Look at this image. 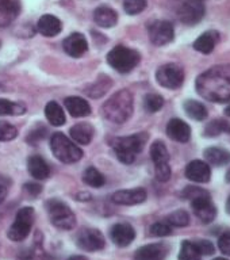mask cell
<instances>
[{
	"label": "cell",
	"mask_w": 230,
	"mask_h": 260,
	"mask_svg": "<svg viewBox=\"0 0 230 260\" xmlns=\"http://www.w3.org/2000/svg\"><path fill=\"white\" fill-rule=\"evenodd\" d=\"M64 105L68 110V113L72 115V117L81 118L87 117L91 114V106L85 99L79 96H69L64 101Z\"/></svg>",
	"instance_id": "obj_21"
},
{
	"label": "cell",
	"mask_w": 230,
	"mask_h": 260,
	"mask_svg": "<svg viewBox=\"0 0 230 260\" xmlns=\"http://www.w3.org/2000/svg\"><path fill=\"white\" fill-rule=\"evenodd\" d=\"M34 223V209L32 207H22L15 217V221L8 229V239L12 241H23L31 231Z\"/></svg>",
	"instance_id": "obj_7"
},
{
	"label": "cell",
	"mask_w": 230,
	"mask_h": 260,
	"mask_svg": "<svg viewBox=\"0 0 230 260\" xmlns=\"http://www.w3.org/2000/svg\"><path fill=\"white\" fill-rule=\"evenodd\" d=\"M27 168L30 175L37 180H44V179L49 178V175H50V168H49L48 162L37 154L28 157Z\"/></svg>",
	"instance_id": "obj_23"
},
{
	"label": "cell",
	"mask_w": 230,
	"mask_h": 260,
	"mask_svg": "<svg viewBox=\"0 0 230 260\" xmlns=\"http://www.w3.org/2000/svg\"><path fill=\"white\" fill-rule=\"evenodd\" d=\"M64 50L71 57H81L88 50V42L80 32H73L64 40Z\"/></svg>",
	"instance_id": "obj_15"
},
{
	"label": "cell",
	"mask_w": 230,
	"mask_h": 260,
	"mask_svg": "<svg viewBox=\"0 0 230 260\" xmlns=\"http://www.w3.org/2000/svg\"><path fill=\"white\" fill-rule=\"evenodd\" d=\"M205 194H209V192H206L205 190H201V188H196V187H187L186 190L183 191V197L190 199H194L196 198V197H199V195Z\"/></svg>",
	"instance_id": "obj_44"
},
{
	"label": "cell",
	"mask_w": 230,
	"mask_h": 260,
	"mask_svg": "<svg viewBox=\"0 0 230 260\" xmlns=\"http://www.w3.org/2000/svg\"><path fill=\"white\" fill-rule=\"evenodd\" d=\"M20 0H0V27H7L18 18Z\"/></svg>",
	"instance_id": "obj_17"
},
{
	"label": "cell",
	"mask_w": 230,
	"mask_h": 260,
	"mask_svg": "<svg viewBox=\"0 0 230 260\" xmlns=\"http://www.w3.org/2000/svg\"><path fill=\"white\" fill-rule=\"evenodd\" d=\"M191 205H192L195 215L203 223H210L217 215V209H215L214 203L211 202L209 194L199 195L196 198L191 199Z\"/></svg>",
	"instance_id": "obj_12"
},
{
	"label": "cell",
	"mask_w": 230,
	"mask_h": 260,
	"mask_svg": "<svg viewBox=\"0 0 230 260\" xmlns=\"http://www.w3.org/2000/svg\"><path fill=\"white\" fill-rule=\"evenodd\" d=\"M156 80L160 85L170 89H176L184 81V71L176 64H166L156 72Z\"/></svg>",
	"instance_id": "obj_8"
},
{
	"label": "cell",
	"mask_w": 230,
	"mask_h": 260,
	"mask_svg": "<svg viewBox=\"0 0 230 260\" xmlns=\"http://www.w3.org/2000/svg\"><path fill=\"white\" fill-rule=\"evenodd\" d=\"M164 106V99L157 93H148L144 98V107L148 113H156Z\"/></svg>",
	"instance_id": "obj_36"
},
{
	"label": "cell",
	"mask_w": 230,
	"mask_h": 260,
	"mask_svg": "<svg viewBox=\"0 0 230 260\" xmlns=\"http://www.w3.org/2000/svg\"><path fill=\"white\" fill-rule=\"evenodd\" d=\"M50 148L56 158L65 164H72L83 157V150L62 133L53 134L50 138Z\"/></svg>",
	"instance_id": "obj_6"
},
{
	"label": "cell",
	"mask_w": 230,
	"mask_h": 260,
	"mask_svg": "<svg viewBox=\"0 0 230 260\" xmlns=\"http://www.w3.org/2000/svg\"><path fill=\"white\" fill-rule=\"evenodd\" d=\"M184 111L190 118L195 121H203L207 117V109L198 101H187L184 103Z\"/></svg>",
	"instance_id": "obj_29"
},
{
	"label": "cell",
	"mask_w": 230,
	"mask_h": 260,
	"mask_svg": "<svg viewBox=\"0 0 230 260\" xmlns=\"http://www.w3.org/2000/svg\"><path fill=\"white\" fill-rule=\"evenodd\" d=\"M205 157L210 164L215 167L226 166L230 162V153L222 148H207L205 150Z\"/></svg>",
	"instance_id": "obj_26"
},
{
	"label": "cell",
	"mask_w": 230,
	"mask_h": 260,
	"mask_svg": "<svg viewBox=\"0 0 230 260\" xmlns=\"http://www.w3.org/2000/svg\"><path fill=\"white\" fill-rule=\"evenodd\" d=\"M226 180L230 183V168L227 170V172H226Z\"/></svg>",
	"instance_id": "obj_50"
},
{
	"label": "cell",
	"mask_w": 230,
	"mask_h": 260,
	"mask_svg": "<svg viewBox=\"0 0 230 260\" xmlns=\"http://www.w3.org/2000/svg\"><path fill=\"white\" fill-rule=\"evenodd\" d=\"M226 211L230 214V197H229V199H227V202H226Z\"/></svg>",
	"instance_id": "obj_48"
},
{
	"label": "cell",
	"mask_w": 230,
	"mask_h": 260,
	"mask_svg": "<svg viewBox=\"0 0 230 260\" xmlns=\"http://www.w3.org/2000/svg\"><path fill=\"white\" fill-rule=\"evenodd\" d=\"M146 199V191L144 188H133V190H119L114 192L111 197V201L117 205H125V206H132V205H138L142 203Z\"/></svg>",
	"instance_id": "obj_14"
},
{
	"label": "cell",
	"mask_w": 230,
	"mask_h": 260,
	"mask_svg": "<svg viewBox=\"0 0 230 260\" xmlns=\"http://www.w3.org/2000/svg\"><path fill=\"white\" fill-rule=\"evenodd\" d=\"M24 190L27 191L30 195H38L42 188H41L40 184H36V183H27V184H24Z\"/></svg>",
	"instance_id": "obj_45"
},
{
	"label": "cell",
	"mask_w": 230,
	"mask_h": 260,
	"mask_svg": "<svg viewBox=\"0 0 230 260\" xmlns=\"http://www.w3.org/2000/svg\"><path fill=\"white\" fill-rule=\"evenodd\" d=\"M210 167L202 160H194L186 168V176L191 182L207 183L210 180Z\"/></svg>",
	"instance_id": "obj_16"
},
{
	"label": "cell",
	"mask_w": 230,
	"mask_h": 260,
	"mask_svg": "<svg viewBox=\"0 0 230 260\" xmlns=\"http://www.w3.org/2000/svg\"><path fill=\"white\" fill-rule=\"evenodd\" d=\"M45 115L48 121L54 126H62L65 123V114L61 106L56 102H49L45 107Z\"/></svg>",
	"instance_id": "obj_27"
},
{
	"label": "cell",
	"mask_w": 230,
	"mask_h": 260,
	"mask_svg": "<svg viewBox=\"0 0 230 260\" xmlns=\"http://www.w3.org/2000/svg\"><path fill=\"white\" fill-rule=\"evenodd\" d=\"M196 247H198L201 255H211L214 253V245L210 241L207 240H201V241H196Z\"/></svg>",
	"instance_id": "obj_43"
},
{
	"label": "cell",
	"mask_w": 230,
	"mask_h": 260,
	"mask_svg": "<svg viewBox=\"0 0 230 260\" xmlns=\"http://www.w3.org/2000/svg\"><path fill=\"white\" fill-rule=\"evenodd\" d=\"M225 113H226V115H229V117H230V103H229V105H227L226 110H225Z\"/></svg>",
	"instance_id": "obj_49"
},
{
	"label": "cell",
	"mask_w": 230,
	"mask_h": 260,
	"mask_svg": "<svg viewBox=\"0 0 230 260\" xmlns=\"http://www.w3.org/2000/svg\"><path fill=\"white\" fill-rule=\"evenodd\" d=\"M172 233L171 225L167 222H156L150 226V235L157 236V237H164L170 236Z\"/></svg>",
	"instance_id": "obj_39"
},
{
	"label": "cell",
	"mask_w": 230,
	"mask_h": 260,
	"mask_svg": "<svg viewBox=\"0 0 230 260\" xmlns=\"http://www.w3.org/2000/svg\"><path fill=\"white\" fill-rule=\"evenodd\" d=\"M167 134L175 141L187 142L191 137V127L182 119L174 118L167 125Z\"/></svg>",
	"instance_id": "obj_18"
},
{
	"label": "cell",
	"mask_w": 230,
	"mask_h": 260,
	"mask_svg": "<svg viewBox=\"0 0 230 260\" xmlns=\"http://www.w3.org/2000/svg\"><path fill=\"white\" fill-rule=\"evenodd\" d=\"M105 237L102 235V232L97 229H91V228H85L81 229L77 235V245L87 252H95L101 251L105 248Z\"/></svg>",
	"instance_id": "obj_10"
},
{
	"label": "cell",
	"mask_w": 230,
	"mask_h": 260,
	"mask_svg": "<svg viewBox=\"0 0 230 260\" xmlns=\"http://www.w3.org/2000/svg\"><path fill=\"white\" fill-rule=\"evenodd\" d=\"M199 2H202V0H199Z\"/></svg>",
	"instance_id": "obj_52"
},
{
	"label": "cell",
	"mask_w": 230,
	"mask_h": 260,
	"mask_svg": "<svg viewBox=\"0 0 230 260\" xmlns=\"http://www.w3.org/2000/svg\"><path fill=\"white\" fill-rule=\"evenodd\" d=\"M214 260H227V259H223V257H215Z\"/></svg>",
	"instance_id": "obj_51"
},
{
	"label": "cell",
	"mask_w": 230,
	"mask_h": 260,
	"mask_svg": "<svg viewBox=\"0 0 230 260\" xmlns=\"http://www.w3.org/2000/svg\"><path fill=\"white\" fill-rule=\"evenodd\" d=\"M46 211H48L50 222L61 231H71L76 226V217L73 211L69 209L68 205H65L60 199H49L45 203Z\"/></svg>",
	"instance_id": "obj_4"
},
{
	"label": "cell",
	"mask_w": 230,
	"mask_h": 260,
	"mask_svg": "<svg viewBox=\"0 0 230 260\" xmlns=\"http://www.w3.org/2000/svg\"><path fill=\"white\" fill-rule=\"evenodd\" d=\"M18 136V129L8 122H0V141H11Z\"/></svg>",
	"instance_id": "obj_38"
},
{
	"label": "cell",
	"mask_w": 230,
	"mask_h": 260,
	"mask_svg": "<svg viewBox=\"0 0 230 260\" xmlns=\"http://www.w3.org/2000/svg\"><path fill=\"white\" fill-rule=\"evenodd\" d=\"M110 237L118 247H127L136 239V232L129 223H115L110 231Z\"/></svg>",
	"instance_id": "obj_13"
},
{
	"label": "cell",
	"mask_w": 230,
	"mask_h": 260,
	"mask_svg": "<svg viewBox=\"0 0 230 260\" xmlns=\"http://www.w3.org/2000/svg\"><path fill=\"white\" fill-rule=\"evenodd\" d=\"M37 28L38 31L45 37H54L57 34H60L62 30V23L58 18L54 15H44L41 16L38 23H37Z\"/></svg>",
	"instance_id": "obj_20"
},
{
	"label": "cell",
	"mask_w": 230,
	"mask_h": 260,
	"mask_svg": "<svg viewBox=\"0 0 230 260\" xmlns=\"http://www.w3.org/2000/svg\"><path fill=\"white\" fill-rule=\"evenodd\" d=\"M93 133H95V130H93L92 125H89L87 122L76 123L69 130V134L73 141L81 144V145H88L89 142L92 141Z\"/></svg>",
	"instance_id": "obj_22"
},
{
	"label": "cell",
	"mask_w": 230,
	"mask_h": 260,
	"mask_svg": "<svg viewBox=\"0 0 230 260\" xmlns=\"http://www.w3.org/2000/svg\"><path fill=\"white\" fill-rule=\"evenodd\" d=\"M196 91L206 101H230V64L213 67L196 79Z\"/></svg>",
	"instance_id": "obj_1"
},
{
	"label": "cell",
	"mask_w": 230,
	"mask_h": 260,
	"mask_svg": "<svg viewBox=\"0 0 230 260\" xmlns=\"http://www.w3.org/2000/svg\"><path fill=\"white\" fill-rule=\"evenodd\" d=\"M83 182L89 187H93V188H101V187L105 186L106 179L105 176L93 167H89L84 171L83 174Z\"/></svg>",
	"instance_id": "obj_31"
},
{
	"label": "cell",
	"mask_w": 230,
	"mask_h": 260,
	"mask_svg": "<svg viewBox=\"0 0 230 260\" xmlns=\"http://www.w3.org/2000/svg\"><path fill=\"white\" fill-rule=\"evenodd\" d=\"M140 60H141V56L137 50L126 48L123 45H117L107 54V62L110 64V67L121 73H127L133 71L138 65Z\"/></svg>",
	"instance_id": "obj_5"
},
{
	"label": "cell",
	"mask_w": 230,
	"mask_h": 260,
	"mask_svg": "<svg viewBox=\"0 0 230 260\" xmlns=\"http://www.w3.org/2000/svg\"><path fill=\"white\" fill-rule=\"evenodd\" d=\"M190 222V215L184 210H176L174 213H171L167 217V223H170L171 226H186Z\"/></svg>",
	"instance_id": "obj_35"
},
{
	"label": "cell",
	"mask_w": 230,
	"mask_h": 260,
	"mask_svg": "<svg viewBox=\"0 0 230 260\" xmlns=\"http://www.w3.org/2000/svg\"><path fill=\"white\" fill-rule=\"evenodd\" d=\"M154 174H156V179H157L158 182H167V180H170L171 178L170 164L154 167Z\"/></svg>",
	"instance_id": "obj_40"
},
{
	"label": "cell",
	"mask_w": 230,
	"mask_h": 260,
	"mask_svg": "<svg viewBox=\"0 0 230 260\" xmlns=\"http://www.w3.org/2000/svg\"><path fill=\"white\" fill-rule=\"evenodd\" d=\"M111 85H113V81H111V79H109L107 76L97 77V80L95 81V84H93L89 89H87V93H88L89 96L99 98L102 96L103 93L107 92V89H109Z\"/></svg>",
	"instance_id": "obj_34"
},
{
	"label": "cell",
	"mask_w": 230,
	"mask_h": 260,
	"mask_svg": "<svg viewBox=\"0 0 230 260\" xmlns=\"http://www.w3.org/2000/svg\"><path fill=\"white\" fill-rule=\"evenodd\" d=\"M219 36L217 31H206L199 37L194 42V49L203 54H209L214 50L215 45L218 42Z\"/></svg>",
	"instance_id": "obj_25"
},
{
	"label": "cell",
	"mask_w": 230,
	"mask_h": 260,
	"mask_svg": "<svg viewBox=\"0 0 230 260\" xmlns=\"http://www.w3.org/2000/svg\"><path fill=\"white\" fill-rule=\"evenodd\" d=\"M123 8L129 15H137L146 8V0H123Z\"/></svg>",
	"instance_id": "obj_37"
},
{
	"label": "cell",
	"mask_w": 230,
	"mask_h": 260,
	"mask_svg": "<svg viewBox=\"0 0 230 260\" xmlns=\"http://www.w3.org/2000/svg\"><path fill=\"white\" fill-rule=\"evenodd\" d=\"M68 260H87V257H84V256L77 255V256H71Z\"/></svg>",
	"instance_id": "obj_47"
},
{
	"label": "cell",
	"mask_w": 230,
	"mask_h": 260,
	"mask_svg": "<svg viewBox=\"0 0 230 260\" xmlns=\"http://www.w3.org/2000/svg\"><path fill=\"white\" fill-rule=\"evenodd\" d=\"M150 157L153 160L154 167L168 164V161H170V153H168V149L164 145V142L154 141L152 144V146H150Z\"/></svg>",
	"instance_id": "obj_28"
},
{
	"label": "cell",
	"mask_w": 230,
	"mask_h": 260,
	"mask_svg": "<svg viewBox=\"0 0 230 260\" xmlns=\"http://www.w3.org/2000/svg\"><path fill=\"white\" fill-rule=\"evenodd\" d=\"M6 197H7V188L3 184H0V203L3 202Z\"/></svg>",
	"instance_id": "obj_46"
},
{
	"label": "cell",
	"mask_w": 230,
	"mask_h": 260,
	"mask_svg": "<svg viewBox=\"0 0 230 260\" xmlns=\"http://www.w3.org/2000/svg\"><path fill=\"white\" fill-rule=\"evenodd\" d=\"M218 248L223 255L230 256V232L223 233L218 239Z\"/></svg>",
	"instance_id": "obj_42"
},
{
	"label": "cell",
	"mask_w": 230,
	"mask_h": 260,
	"mask_svg": "<svg viewBox=\"0 0 230 260\" xmlns=\"http://www.w3.org/2000/svg\"><path fill=\"white\" fill-rule=\"evenodd\" d=\"M148 134L137 133L127 137H118L113 140V149L117 154V157L125 164H132L138 156V153L144 149L146 141H148Z\"/></svg>",
	"instance_id": "obj_3"
},
{
	"label": "cell",
	"mask_w": 230,
	"mask_h": 260,
	"mask_svg": "<svg viewBox=\"0 0 230 260\" xmlns=\"http://www.w3.org/2000/svg\"><path fill=\"white\" fill-rule=\"evenodd\" d=\"M93 20L99 27H114L118 22V14L114 11L113 8L102 6L93 12Z\"/></svg>",
	"instance_id": "obj_24"
},
{
	"label": "cell",
	"mask_w": 230,
	"mask_h": 260,
	"mask_svg": "<svg viewBox=\"0 0 230 260\" xmlns=\"http://www.w3.org/2000/svg\"><path fill=\"white\" fill-rule=\"evenodd\" d=\"M148 31H149L150 42L156 46L170 44L175 36L174 26L168 20H154L153 23L149 24Z\"/></svg>",
	"instance_id": "obj_9"
},
{
	"label": "cell",
	"mask_w": 230,
	"mask_h": 260,
	"mask_svg": "<svg viewBox=\"0 0 230 260\" xmlns=\"http://www.w3.org/2000/svg\"><path fill=\"white\" fill-rule=\"evenodd\" d=\"M223 133H230V123L225 119H214V121L209 122L205 127L206 137H217Z\"/></svg>",
	"instance_id": "obj_30"
},
{
	"label": "cell",
	"mask_w": 230,
	"mask_h": 260,
	"mask_svg": "<svg viewBox=\"0 0 230 260\" xmlns=\"http://www.w3.org/2000/svg\"><path fill=\"white\" fill-rule=\"evenodd\" d=\"M179 19L186 24H195L205 16V7L199 0H186L178 10Z\"/></svg>",
	"instance_id": "obj_11"
},
{
	"label": "cell",
	"mask_w": 230,
	"mask_h": 260,
	"mask_svg": "<svg viewBox=\"0 0 230 260\" xmlns=\"http://www.w3.org/2000/svg\"><path fill=\"white\" fill-rule=\"evenodd\" d=\"M26 113V106L16 102L0 99V117L3 115H22Z\"/></svg>",
	"instance_id": "obj_32"
},
{
	"label": "cell",
	"mask_w": 230,
	"mask_h": 260,
	"mask_svg": "<svg viewBox=\"0 0 230 260\" xmlns=\"http://www.w3.org/2000/svg\"><path fill=\"white\" fill-rule=\"evenodd\" d=\"M201 252H199L196 243L192 241H183L179 260H201Z\"/></svg>",
	"instance_id": "obj_33"
},
{
	"label": "cell",
	"mask_w": 230,
	"mask_h": 260,
	"mask_svg": "<svg viewBox=\"0 0 230 260\" xmlns=\"http://www.w3.org/2000/svg\"><path fill=\"white\" fill-rule=\"evenodd\" d=\"M167 247L164 244H148L137 249L134 259L136 260H164L167 256Z\"/></svg>",
	"instance_id": "obj_19"
},
{
	"label": "cell",
	"mask_w": 230,
	"mask_h": 260,
	"mask_svg": "<svg viewBox=\"0 0 230 260\" xmlns=\"http://www.w3.org/2000/svg\"><path fill=\"white\" fill-rule=\"evenodd\" d=\"M133 113V95L127 89H121L102 106L103 117L114 123H123Z\"/></svg>",
	"instance_id": "obj_2"
},
{
	"label": "cell",
	"mask_w": 230,
	"mask_h": 260,
	"mask_svg": "<svg viewBox=\"0 0 230 260\" xmlns=\"http://www.w3.org/2000/svg\"><path fill=\"white\" fill-rule=\"evenodd\" d=\"M45 137H46V129L42 127V126H38L37 129H34L31 133L28 134L27 142L30 144V145H37L38 141H41V140Z\"/></svg>",
	"instance_id": "obj_41"
}]
</instances>
